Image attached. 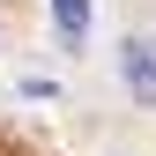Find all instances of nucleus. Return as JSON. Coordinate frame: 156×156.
<instances>
[{"label": "nucleus", "mask_w": 156, "mask_h": 156, "mask_svg": "<svg viewBox=\"0 0 156 156\" xmlns=\"http://www.w3.org/2000/svg\"><path fill=\"white\" fill-rule=\"evenodd\" d=\"M52 23H60L67 45H82V37H89V0H52Z\"/></svg>", "instance_id": "f03ea898"}, {"label": "nucleus", "mask_w": 156, "mask_h": 156, "mask_svg": "<svg viewBox=\"0 0 156 156\" xmlns=\"http://www.w3.org/2000/svg\"><path fill=\"white\" fill-rule=\"evenodd\" d=\"M119 74H126V89L141 104H156V37H126L119 45Z\"/></svg>", "instance_id": "f257e3e1"}]
</instances>
